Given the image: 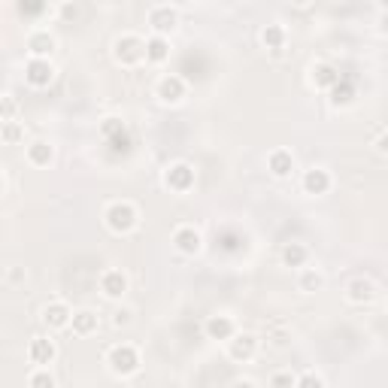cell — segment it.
I'll list each match as a JSON object with an SVG mask.
<instances>
[{
	"label": "cell",
	"mask_w": 388,
	"mask_h": 388,
	"mask_svg": "<svg viewBox=\"0 0 388 388\" xmlns=\"http://www.w3.org/2000/svg\"><path fill=\"white\" fill-rule=\"evenodd\" d=\"M104 222L112 234H131L136 225H140V212L131 200H116L109 203L107 212H104Z\"/></svg>",
	"instance_id": "obj_1"
},
{
	"label": "cell",
	"mask_w": 388,
	"mask_h": 388,
	"mask_svg": "<svg viewBox=\"0 0 388 388\" xmlns=\"http://www.w3.org/2000/svg\"><path fill=\"white\" fill-rule=\"evenodd\" d=\"M112 58L122 67H136L140 61H146V40L140 33H122V37L112 43Z\"/></svg>",
	"instance_id": "obj_2"
},
{
	"label": "cell",
	"mask_w": 388,
	"mask_h": 388,
	"mask_svg": "<svg viewBox=\"0 0 388 388\" xmlns=\"http://www.w3.org/2000/svg\"><path fill=\"white\" fill-rule=\"evenodd\" d=\"M107 364L116 376H134L140 370V352H136L131 343H119L107 352Z\"/></svg>",
	"instance_id": "obj_3"
},
{
	"label": "cell",
	"mask_w": 388,
	"mask_h": 388,
	"mask_svg": "<svg viewBox=\"0 0 388 388\" xmlns=\"http://www.w3.org/2000/svg\"><path fill=\"white\" fill-rule=\"evenodd\" d=\"M179 25V9L170 6V4H161V6H152L149 9V28L155 37H167V33H173Z\"/></svg>",
	"instance_id": "obj_4"
},
{
	"label": "cell",
	"mask_w": 388,
	"mask_h": 388,
	"mask_svg": "<svg viewBox=\"0 0 388 388\" xmlns=\"http://www.w3.org/2000/svg\"><path fill=\"white\" fill-rule=\"evenodd\" d=\"M185 91H188L185 79L176 76V73L161 76V79H158V85H155V95H158L161 104H179V100L185 97Z\"/></svg>",
	"instance_id": "obj_5"
},
{
	"label": "cell",
	"mask_w": 388,
	"mask_h": 388,
	"mask_svg": "<svg viewBox=\"0 0 388 388\" xmlns=\"http://www.w3.org/2000/svg\"><path fill=\"white\" fill-rule=\"evenodd\" d=\"M164 185H167L170 191H176V194H185V191L194 185V167L185 164V161L170 164L167 173H164Z\"/></svg>",
	"instance_id": "obj_6"
},
{
	"label": "cell",
	"mask_w": 388,
	"mask_h": 388,
	"mask_svg": "<svg viewBox=\"0 0 388 388\" xmlns=\"http://www.w3.org/2000/svg\"><path fill=\"white\" fill-rule=\"evenodd\" d=\"M258 355V337L255 334H237L234 340H227V358L231 361H252Z\"/></svg>",
	"instance_id": "obj_7"
},
{
	"label": "cell",
	"mask_w": 388,
	"mask_h": 388,
	"mask_svg": "<svg viewBox=\"0 0 388 388\" xmlns=\"http://www.w3.org/2000/svg\"><path fill=\"white\" fill-rule=\"evenodd\" d=\"M28 358H31V364H37V367H49V364L58 358V346H55V340H49V337H33L28 343Z\"/></svg>",
	"instance_id": "obj_8"
},
{
	"label": "cell",
	"mask_w": 388,
	"mask_h": 388,
	"mask_svg": "<svg viewBox=\"0 0 388 388\" xmlns=\"http://www.w3.org/2000/svg\"><path fill=\"white\" fill-rule=\"evenodd\" d=\"M25 79H28V85L33 88H45V85H52V79H55V67L49 58H31L25 64Z\"/></svg>",
	"instance_id": "obj_9"
},
{
	"label": "cell",
	"mask_w": 388,
	"mask_h": 388,
	"mask_svg": "<svg viewBox=\"0 0 388 388\" xmlns=\"http://www.w3.org/2000/svg\"><path fill=\"white\" fill-rule=\"evenodd\" d=\"M43 322L49 325L52 330H64V328H70V322H73V310L64 301H52V303L43 306Z\"/></svg>",
	"instance_id": "obj_10"
},
{
	"label": "cell",
	"mask_w": 388,
	"mask_h": 388,
	"mask_svg": "<svg viewBox=\"0 0 388 388\" xmlns=\"http://www.w3.org/2000/svg\"><path fill=\"white\" fill-rule=\"evenodd\" d=\"M173 246L179 249L182 255H198L200 246H203V239H200V234L194 231L191 225H182V227H176V231H173Z\"/></svg>",
	"instance_id": "obj_11"
},
{
	"label": "cell",
	"mask_w": 388,
	"mask_h": 388,
	"mask_svg": "<svg viewBox=\"0 0 388 388\" xmlns=\"http://www.w3.org/2000/svg\"><path fill=\"white\" fill-rule=\"evenodd\" d=\"M346 298L352 301V303H373L376 301V282L373 279H367V276H358V279H352L349 285H346Z\"/></svg>",
	"instance_id": "obj_12"
},
{
	"label": "cell",
	"mask_w": 388,
	"mask_h": 388,
	"mask_svg": "<svg viewBox=\"0 0 388 388\" xmlns=\"http://www.w3.org/2000/svg\"><path fill=\"white\" fill-rule=\"evenodd\" d=\"M100 291L112 301L124 298V291H128V276H124L122 270H104L100 273Z\"/></svg>",
	"instance_id": "obj_13"
},
{
	"label": "cell",
	"mask_w": 388,
	"mask_h": 388,
	"mask_svg": "<svg viewBox=\"0 0 388 388\" xmlns=\"http://www.w3.org/2000/svg\"><path fill=\"white\" fill-rule=\"evenodd\" d=\"M203 330H207L210 340H234L237 337V325L231 316H210Z\"/></svg>",
	"instance_id": "obj_14"
},
{
	"label": "cell",
	"mask_w": 388,
	"mask_h": 388,
	"mask_svg": "<svg viewBox=\"0 0 388 388\" xmlns=\"http://www.w3.org/2000/svg\"><path fill=\"white\" fill-rule=\"evenodd\" d=\"M55 45H58V40H55L49 31H33L31 37H28L31 58H49V55L55 52Z\"/></svg>",
	"instance_id": "obj_15"
},
{
	"label": "cell",
	"mask_w": 388,
	"mask_h": 388,
	"mask_svg": "<svg viewBox=\"0 0 388 388\" xmlns=\"http://www.w3.org/2000/svg\"><path fill=\"white\" fill-rule=\"evenodd\" d=\"M267 170L276 179H285V176H291V170H294V155L289 149H276V152H270L267 155Z\"/></svg>",
	"instance_id": "obj_16"
},
{
	"label": "cell",
	"mask_w": 388,
	"mask_h": 388,
	"mask_svg": "<svg viewBox=\"0 0 388 388\" xmlns=\"http://www.w3.org/2000/svg\"><path fill=\"white\" fill-rule=\"evenodd\" d=\"M303 191L306 194H328L330 191V173L325 167H313L303 173Z\"/></svg>",
	"instance_id": "obj_17"
},
{
	"label": "cell",
	"mask_w": 388,
	"mask_h": 388,
	"mask_svg": "<svg viewBox=\"0 0 388 388\" xmlns=\"http://www.w3.org/2000/svg\"><path fill=\"white\" fill-rule=\"evenodd\" d=\"M97 328H100V318H97L95 310H76V313H73L70 330H73L76 337H91Z\"/></svg>",
	"instance_id": "obj_18"
},
{
	"label": "cell",
	"mask_w": 388,
	"mask_h": 388,
	"mask_svg": "<svg viewBox=\"0 0 388 388\" xmlns=\"http://www.w3.org/2000/svg\"><path fill=\"white\" fill-rule=\"evenodd\" d=\"M170 58V40L167 37H152L146 40V61L149 64H164Z\"/></svg>",
	"instance_id": "obj_19"
},
{
	"label": "cell",
	"mask_w": 388,
	"mask_h": 388,
	"mask_svg": "<svg viewBox=\"0 0 388 388\" xmlns=\"http://www.w3.org/2000/svg\"><path fill=\"white\" fill-rule=\"evenodd\" d=\"M340 79H343V76H340V70H337V67L334 64H316L313 67V82H316V88H334L337 82H340Z\"/></svg>",
	"instance_id": "obj_20"
},
{
	"label": "cell",
	"mask_w": 388,
	"mask_h": 388,
	"mask_svg": "<svg viewBox=\"0 0 388 388\" xmlns=\"http://www.w3.org/2000/svg\"><path fill=\"white\" fill-rule=\"evenodd\" d=\"M52 158H55L52 143L37 140V143H31V146H28V161H31L33 167H49V164H52Z\"/></svg>",
	"instance_id": "obj_21"
},
{
	"label": "cell",
	"mask_w": 388,
	"mask_h": 388,
	"mask_svg": "<svg viewBox=\"0 0 388 388\" xmlns=\"http://www.w3.org/2000/svg\"><path fill=\"white\" fill-rule=\"evenodd\" d=\"M298 289H301L303 294L322 291V289H325V276H322V273H318L316 267H303L301 276H298Z\"/></svg>",
	"instance_id": "obj_22"
},
{
	"label": "cell",
	"mask_w": 388,
	"mask_h": 388,
	"mask_svg": "<svg viewBox=\"0 0 388 388\" xmlns=\"http://www.w3.org/2000/svg\"><path fill=\"white\" fill-rule=\"evenodd\" d=\"M306 258H310V249H306L303 243H289L282 249V264L285 267H301L303 270Z\"/></svg>",
	"instance_id": "obj_23"
},
{
	"label": "cell",
	"mask_w": 388,
	"mask_h": 388,
	"mask_svg": "<svg viewBox=\"0 0 388 388\" xmlns=\"http://www.w3.org/2000/svg\"><path fill=\"white\" fill-rule=\"evenodd\" d=\"M285 37H289V33H285V28L276 25V21H273V25H267L264 31H261V43H264V49H273V52H282Z\"/></svg>",
	"instance_id": "obj_24"
},
{
	"label": "cell",
	"mask_w": 388,
	"mask_h": 388,
	"mask_svg": "<svg viewBox=\"0 0 388 388\" xmlns=\"http://www.w3.org/2000/svg\"><path fill=\"white\" fill-rule=\"evenodd\" d=\"M352 97H355V88H352L346 79H340V82L330 88V104H334V107H346Z\"/></svg>",
	"instance_id": "obj_25"
},
{
	"label": "cell",
	"mask_w": 388,
	"mask_h": 388,
	"mask_svg": "<svg viewBox=\"0 0 388 388\" xmlns=\"http://www.w3.org/2000/svg\"><path fill=\"white\" fill-rule=\"evenodd\" d=\"M0 140H4L6 146H16L18 140H25V124H18V122H4Z\"/></svg>",
	"instance_id": "obj_26"
},
{
	"label": "cell",
	"mask_w": 388,
	"mask_h": 388,
	"mask_svg": "<svg viewBox=\"0 0 388 388\" xmlns=\"http://www.w3.org/2000/svg\"><path fill=\"white\" fill-rule=\"evenodd\" d=\"M109 149H112V155H128L131 152V134H128V128H124L122 134H116V136H109Z\"/></svg>",
	"instance_id": "obj_27"
},
{
	"label": "cell",
	"mask_w": 388,
	"mask_h": 388,
	"mask_svg": "<svg viewBox=\"0 0 388 388\" xmlns=\"http://www.w3.org/2000/svg\"><path fill=\"white\" fill-rule=\"evenodd\" d=\"M28 388H55V376L45 370V367L33 370V373L28 376Z\"/></svg>",
	"instance_id": "obj_28"
},
{
	"label": "cell",
	"mask_w": 388,
	"mask_h": 388,
	"mask_svg": "<svg viewBox=\"0 0 388 388\" xmlns=\"http://www.w3.org/2000/svg\"><path fill=\"white\" fill-rule=\"evenodd\" d=\"M270 388H298V376L291 370H279L270 376Z\"/></svg>",
	"instance_id": "obj_29"
},
{
	"label": "cell",
	"mask_w": 388,
	"mask_h": 388,
	"mask_svg": "<svg viewBox=\"0 0 388 388\" xmlns=\"http://www.w3.org/2000/svg\"><path fill=\"white\" fill-rule=\"evenodd\" d=\"M28 279V273H25V267H6V276H4V282L9 285V289H16V285H21V282H25Z\"/></svg>",
	"instance_id": "obj_30"
},
{
	"label": "cell",
	"mask_w": 388,
	"mask_h": 388,
	"mask_svg": "<svg viewBox=\"0 0 388 388\" xmlns=\"http://www.w3.org/2000/svg\"><path fill=\"white\" fill-rule=\"evenodd\" d=\"M134 322V310L131 306H122V310L112 313V328H128Z\"/></svg>",
	"instance_id": "obj_31"
},
{
	"label": "cell",
	"mask_w": 388,
	"mask_h": 388,
	"mask_svg": "<svg viewBox=\"0 0 388 388\" xmlns=\"http://www.w3.org/2000/svg\"><path fill=\"white\" fill-rule=\"evenodd\" d=\"M298 388H325V379L318 373H303L298 376Z\"/></svg>",
	"instance_id": "obj_32"
},
{
	"label": "cell",
	"mask_w": 388,
	"mask_h": 388,
	"mask_svg": "<svg viewBox=\"0 0 388 388\" xmlns=\"http://www.w3.org/2000/svg\"><path fill=\"white\" fill-rule=\"evenodd\" d=\"M122 131H124V122H119V119H107L104 124H100V134H104L107 140H109V136H116V134H122Z\"/></svg>",
	"instance_id": "obj_33"
},
{
	"label": "cell",
	"mask_w": 388,
	"mask_h": 388,
	"mask_svg": "<svg viewBox=\"0 0 388 388\" xmlns=\"http://www.w3.org/2000/svg\"><path fill=\"white\" fill-rule=\"evenodd\" d=\"M16 112H18L16 97L6 95V97H4V112H0V116H4V122H16Z\"/></svg>",
	"instance_id": "obj_34"
},
{
	"label": "cell",
	"mask_w": 388,
	"mask_h": 388,
	"mask_svg": "<svg viewBox=\"0 0 388 388\" xmlns=\"http://www.w3.org/2000/svg\"><path fill=\"white\" fill-rule=\"evenodd\" d=\"M18 13H21V16H40V13H45V6H43V4H21Z\"/></svg>",
	"instance_id": "obj_35"
},
{
	"label": "cell",
	"mask_w": 388,
	"mask_h": 388,
	"mask_svg": "<svg viewBox=\"0 0 388 388\" xmlns=\"http://www.w3.org/2000/svg\"><path fill=\"white\" fill-rule=\"evenodd\" d=\"M289 337H291L289 330H279V334H273V337H270V340H273L270 346H273V349H282V346H289Z\"/></svg>",
	"instance_id": "obj_36"
},
{
	"label": "cell",
	"mask_w": 388,
	"mask_h": 388,
	"mask_svg": "<svg viewBox=\"0 0 388 388\" xmlns=\"http://www.w3.org/2000/svg\"><path fill=\"white\" fill-rule=\"evenodd\" d=\"M376 152H379V155H388V131H382L379 136H376Z\"/></svg>",
	"instance_id": "obj_37"
},
{
	"label": "cell",
	"mask_w": 388,
	"mask_h": 388,
	"mask_svg": "<svg viewBox=\"0 0 388 388\" xmlns=\"http://www.w3.org/2000/svg\"><path fill=\"white\" fill-rule=\"evenodd\" d=\"M231 388H258V385H255L252 379H237V382H234Z\"/></svg>",
	"instance_id": "obj_38"
},
{
	"label": "cell",
	"mask_w": 388,
	"mask_h": 388,
	"mask_svg": "<svg viewBox=\"0 0 388 388\" xmlns=\"http://www.w3.org/2000/svg\"><path fill=\"white\" fill-rule=\"evenodd\" d=\"M382 31H388V18H382Z\"/></svg>",
	"instance_id": "obj_39"
},
{
	"label": "cell",
	"mask_w": 388,
	"mask_h": 388,
	"mask_svg": "<svg viewBox=\"0 0 388 388\" xmlns=\"http://www.w3.org/2000/svg\"><path fill=\"white\" fill-rule=\"evenodd\" d=\"M385 289H388V276H385Z\"/></svg>",
	"instance_id": "obj_40"
}]
</instances>
